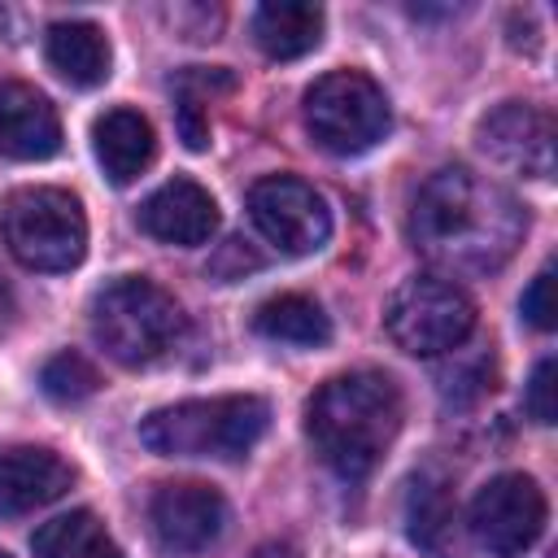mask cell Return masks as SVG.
Masks as SVG:
<instances>
[{
	"label": "cell",
	"instance_id": "6da1fadb",
	"mask_svg": "<svg viewBox=\"0 0 558 558\" xmlns=\"http://www.w3.org/2000/svg\"><path fill=\"white\" fill-rule=\"evenodd\" d=\"M527 214L497 179L466 166L436 170L410 205V240L445 275H488L523 244Z\"/></svg>",
	"mask_w": 558,
	"mask_h": 558
},
{
	"label": "cell",
	"instance_id": "7a4b0ae2",
	"mask_svg": "<svg viewBox=\"0 0 558 558\" xmlns=\"http://www.w3.org/2000/svg\"><path fill=\"white\" fill-rule=\"evenodd\" d=\"M305 432L336 475L362 480L401 432V392L384 371L336 375L310 397Z\"/></svg>",
	"mask_w": 558,
	"mask_h": 558
},
{
	"label": "cell",
	"instance_id": "3957f363",
	"mask_svg": "<svg viewBox=\"0 0 558 558\" xmlns=\"http://www.w3.org/2000/svg\"><path fill=\"white\" fill-rule=\"evenodd\" d=\"M270 423V405L253 392L196 397L161 405L140 423V440L161 458H244Z\"/></svg>",
	"mask_w": 558,
	"mask_h": 558
},
{
	"label": "cell",
	"instance_id": "277c9868",
	"mask_svg": "<svg viewBox=\"0 0 558 558\" xmlns=\"http://www.w3.org/2000/svg\"><path fill=\"white\" fill-rule=\"evenodd\" d=\"M92 336L96 344L122 362V366H153L161 362L179 336H183V310L179 301L157 288L144 275H122L109 279L92 296Z\"/></svg>",
	"mask_w": 558,
	"mask_h": 558
},
{
	"label": "cell",
	"instance_id": "5b68a950",
	"mask_svg": "<svg viewBox=\"0 0 558 558\" xmlns=\"http://www.w3.org/2000/svg\"><path fill=\"white\" fill-rule=\"evenodd\" d=\"M0 235L31 270H74L87 253V218L78 196L61 187H17L0 205Z\"/></svg>",
	"mask_w": 558,
	"mask_h": 558
},
{
	"label": "cell",
	"instance_id": "8992f818",
	"mask_svg": "<svg viewBox=\"0 0 558 558\" xmlns=\"http://www.w3.org/2000/svg\"><path fill=\"white\" fill-rule=\"evenodd\" d=\"M384 331L414 357H440L462 349V340L475 331V301L453 279L414 275L392 288L384 305Z\"/></svg>",
	"mask_w": 558,
	"mask_h": 558
},
{
	"label": "cell",
	"instance_id": "52a82bcc",
	"mask_svg": "<svg viewBox=\"0 0 558 558\" xmlns=\"http://www.w3.org/2000/svg\"><path fill=\"white\" fill-rule=\"evenodd\" d=\"M305 126L318 148L336 157H357L388 135L392 109L384 87L371 74L331 70L305 92Z\"/></svg>",
	"mask_w": 558,
	"mask_h": 558
},
{
	"label": "cell",
	"instance_id": "ba28073f",
	"mask_svg": "<svg viewBox=\"0 0 558 558\" xmlns=\"http://www.w3.org/2000/svg\"><path fill=\"white\" fill-rule=\"evenodd\" d=\"M549 506L532 475L506 471L488 480L471 501V536L493 558H519L527 554L545 532Z\"/></svg>",
	"mask_w": 558,
	"mask_h": 558
},
{
	"label": "cell",
	"instance_id": "9c48e42d",
	"mask_svg": "<svg viewBox=\"0 0 558 558\" xmlns=\"http://www.w3.org/2000/svg\"><path fill=\"white\" fill-rule=\"evenodd\" d=\"M248 218L288 257L318 253L331 235V209L323 192H314L305 179H292V174L257 179L248 187Z\"/></svg>",
	"mask_w": 558,
	"mask_h": 558
},
{
	"label": "cell",
	"instance_id": "30bf717a",
	"mask_svg": "<svg viewBox=\"0 0 558 558\" xmlns=\"http://www.w3.org/2000/svg\"><path fill=\"white\" fill-rule=\"evenodd\" d=\"M148 523L161 549L170 554H201L209 549L222 527H227V501L218 488L196 484V480H179V484H161L148 501Z\"/></svg>",
	"mask_w": 558,
	"mask_h": 558
},
{
	"label": "cell",
	"instance_id": "8fae6325",
	"mask_svg": "<svg viewBox=\"0 0 558 558\" xmlns=\"http://www.w3.org/2000/svg\"><path fill=\"white\" fill-rule=\"evenodd\" d=\"M475 140L506 170H519L527 179H549L554 174V122H549L545 109H536L527 100L497 105L488 118H480Z\"/></svg>",
	"mask_w": 558,
	"mask_h": 558
},
{
	"label": "cell",
	"instance_id": "7c38bea8",
	"mask_svg": "<svg viewBox=\"0 0 558 558\" xmlns=\"http://www.w3.org/2000/svg\"><path fill=\"white\" fill-rule=\"evenodd\" d=\"M74 484V466L44 445H9L0 449V514L17 519L48 501H57Z\"/></svg>",
	"mask_w": 558,
	"mask_h": 558
},
{
	"label": "cell",
	"instance_id": "4fadbf2b",
	"mask_svg": "<svg viewBox=\"0 0 558 558\" xmlns=\"http://www.w3.org/2000/svg\"><path fill=\"white\" fill-rule=\"evenodd\" d=\"M405 536L423 558H466V527L453 488L423 471L405 488Z\"/></svg>",
	"mask_w": 558,
	"mask_h": 558
},
{
	"label": "cell",
	"instance_id": "5bb4252c",
	"mask_svg": "<svg viewBox=\"0 0 558 558\" xmlns=\"http://www.w3.org/2000/svg\"><path fill=\"white\" fill-rule=\"evenodd\" d=\"M140 227L161 244H209L218 231V205L196 179H170L140 205Z\"/></svg>",
	"mask_w": 558,
	"mask_h": 558
},
{
	"label": "cell",
	"instance_id": "9a60e30c",
	"mask_svg": "<svg viewBox=\"0 0 558 558\" xmlns=\"http://www.w3.org/2000/svg\"><path fill=\"white\" fill-rule=\"evenodd\" d=\"M61 148V118L31 83H0V153L13 161H44Z\"/></svg>",
	"mask_w": 558,
	"mask_h": 558
},
{
	"label": "cell",
	"instance_id": "2e32d148",
	"mask_svg": "<svg viewBox=\"0 0 558 558\" xmlns=\"http://www.w3.org/2000/svg\"><path fill=\"white\" fill-rule=\"evenodd\" d=\"M92 148H96L100 170L118 187H126L131 179H140L153 166V157H157L153 126L135 109H109V113H100L96 126H92Z\"/></svg>",
	"mask_w": 558,
	"mask_h": 558
},
{
	"label": "cell",
	"instance_id": "e0dca14e",
	"mask_svg": "<svg viewBox=\"0 0 558 558\" xmlns=\"http://www.w3.org/2000/svg\"><path fill=\"white\" fill-rule=\"evenodd\" d=\"M323 9L318 4H305V0H270V4H257L253 9V44L275 57V61H296L305 52L318 48L323 39Z\"/></svg>",
	"mask_w": 558,
	"mask_h": 558
},
{
	"label": "cell",
	"instance_id": "ac0fdd59",
	"mask_svg": "<svg viewBox=\"0 0 558 558\" xmlns=\"http://www.w3.org/2000/svg\"><path fill=\"white\" fill-rule=\"evenodd\" d=\"M48 65L74 87H100L109 78V39L96 22H52L44 35Z\"/></svg>",
	"mask_w": 558,
	"mask_h": 558
},
{
	"label": "cell",
	"instance_id": "d6986e66",
	"mask_svg": "<svg viewBox=\"0 0 558 558\" xmlns=\"http://www.w3.org/2000/svg\"><path fill=\"white\" fill-rule=\"evenodd\" d=\"M253 327L266 340L301 344V349H314V344H327L331 340V323H327L323 305L310 301V296H301V292H279V296L262 301L257 314H253Z\"/></svg>",
	"mask_w": 558,
	"mask_h": 558
},
{
	"label": "cell",
	"instance_id": "ffe728a7",
	"mask_svg": "<svg viewBox=\"0 0 558 558\" xmlns=\"http://www.w3.org/2000/svg\"><path fill=\"white\" fill-rule=\"evenodd\" d=\"M35 558H122L118 541L105 532V523L92 510H70L48 519L31 536Z\"/></svg>",
	"mask_w": 558,
	"mask_h": 558
},
{
	"label": "cell",
	"instance_id": "44dd1931",
	"mask_svg": "<svg viewBox=\"0 0 558 558\" xmlns=\"http://www.w3.org/2000/svg\"><path fill=\"white\" fill-rule=\"evenodd\" d=\"M96 384H100L96 366H92L83 353H70V349L57 353V357H48L44 371H39V388H44L52 401H83V397L96 392Z\"/></svg>",
	"mask_w": 558,
	"mask_h": 558
},
{
	"label": "cell",
	"instance_id": "7402d4cb",
	"mask_svg": "<svg viewBox=\"0 0 558 558\" xmlns=\"http://www.w3.org/2000/svg\"><path fill=\"white\" fill-rule=\"evenodd\" d=\"M554 357H541L536 362V371H532V379H527V392H523V410L536 418V423H554V414H558V405H554Z\"/></svg>",
	"mask_w": 558,
	"mask_h": 558
},
{
	"label": "cell",
	"instance_id": "603a6c76",
	"mask_svg": "<svg viewBox=\"0 0 558 558\" xmlns=\"http://www.w3.org/2000/svg\"><path fill=\"white\" fill-rule=\"evenodd\" d=\"M519 310H523V318H527L536 331H549V327H554V314H558V310H554V270H549V266L536 270V279L527 283Z\"/></svg>",
	"mask_w": 558,
	"mask_h": 558
},
{
	"label": "cell",
	"instance_id": "cb8c5ba5",
	"mask_svg": "<svg viewBox=\"0 0 558 558\" xmlns=\"http://www.w3.org/2000/svg\"><path fill=\"white\" fill-rule=\"evenodd\" d=\"M174 105H179V131H183V144L187 148H205L209 144V122H205V109H201V96L179 78V92H174Z\"/></svg>",
	"mask_w": 558,
	"mask_h": 558
},
{
	"label": "cell",
	"instance_id": "d4e9b609",
	"mask_svg": "<svg viewBox=\"0 0 558 558\" xmlns=\"http://www.w3.org/2000/svg\"><path fill=\"white\" fill-rule=\"evenodd\" d=\"M253 558H301L288 541H270V545H262V549H253Z\"/></svg>",
	"mask_w": 558,
	"mask_h": 558
},
{
	"label": "cell",
	"instance_id": "484cf974",
	"mask_svg": "<svg viewBox=\"0 0 558 558\" xmlns=\"http://www.w3.org/2000/svg\"><path fill=\"white\" fill-rule=\"evenodd\" d=\"M4 305H9V292H4V283H0V314H4Z\"/></svg>",
	"mask_w": 558,
	"mask_h": 558
},
{
	"label": "cell",
	"instance_id": "4316f807",
	"mask_svg": "<svg viewBox=\"0 0 558 558\" xmlns=\"http://www.w3.org/2000/svg\"><path fill=\"white\" fill-rule=\"evenodd\" d=\"M0 558H9V554H4V549H0Z\"/></svg>",
	"mask_w": 558,
	"mask_h": 558
}]
</instances>
